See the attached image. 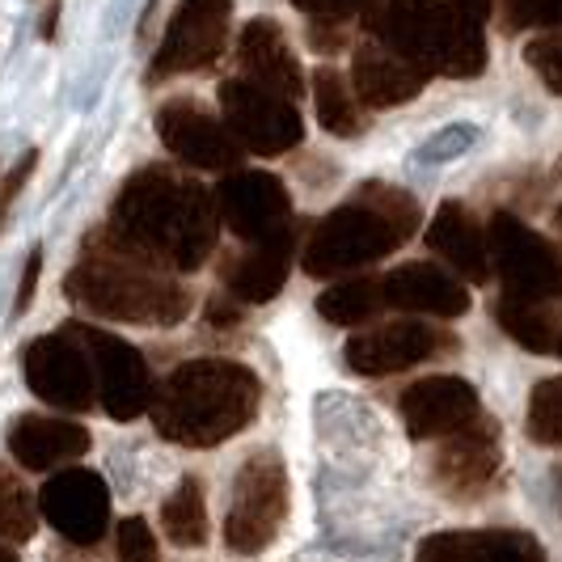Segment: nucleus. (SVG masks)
I'll use <instances>...</instances> for the list:
<instances>
[{"label": "nucleus", "instance_id": "nucleus-43", "mask_svg": "<svg viewBox=\"0 0 562 562\" xmlns=\"http://www.w3.org/2000/svg\"><path fill=\"white\" fill-rule=\"evenodd\" d=\"M554 486H559V507H562V465H554Z\"/></svg>", "mask_w": 562, "mask_h": 562}, {"label": "nucleus", "instance_id": "nucleus-32", "mask_svg": "<svg viewBox=\"0 0 562 562\" xmlns=\"http://www.w3.org/2000/svg\"><path fill=\"white\" fill-rule=\"evenodd\" d=\"M525 64L537 72V81L546 85L550 93L562 98V30H550V34H537L525 43Z\"/></svg>", "mask_w": 562, "mask_h": 562}, {"label": "nucleus", "instance_id": "nucleus-39", "mask_svg": "<svg viewBox=\"0 0 562 562\" xmlns=\"http://www.w3.org/2000/svg\"><path fill=\"white\" fill-rule=\"evenodd\" d=\"M310 47L322 52V56H335V52L347 47V26H338V22H310Z\"/></svg>", "mask_w": 562, "mask_h": 562}, {"label": "nucleus", "instance_id": "nucleus-34", "mask_svg": "<svg viewBox=\"0 0 562 562\" xmlns=\"http://www.w3.org/2000/svg\"><path fill=\"white\" fill-rule=\"evenodd\" d=\"M292 9H301L310 22H338L351 26L356 18H372L385 0H288Z\"/></svg>", "mask_w": 562, "mask_h": 562}, {"label": "nucleus", "instance_id": "nucleus-37", "mask_svg": "<svg viewBox=\"0 0 562 562\" xmlns=\"http://www.w3.org/2000/svg\"><path fill=\"white\" fill-rule=\"evenodd\" d=\"M43 262H47V254H43V246H34L26 254V267H22V280H18V296H13V313L9 317H26L30 313L34 296H38V280H43Z\"/></svg>", "mask_w": 562, "mask_h": 562}, {"label": "nucleus", "instance_id": "nucleus-44", "mask_svg": "<svg viewBox=\"0 0 562 562\" xmlns=\"http://www.w3.org/2000/svg\"><path fill=\"white\" fill-rule=\"evenodd\" d=\"M554 356H562V313H559V342H554Z\"/></svg>", "mask_w": 562, "mask_h": 562}, {"label": "nucleus", "instance_id": "nucleus-33", "mask_svg": "<svg viewBox=\"0 0 562 562\" xmlns=\"http://www.w3.org/2000/svg\"><path fill=\"white\" fill-rule=\"evenodd\" d=\"M507 30H562V0H504Z\"/></svg>", "mask_w": 562, "mask_h": 562}, {"label": "nucleus", "instance_id": "nucleus-6", "mask_svg": "<svg viewBox=\"0 0 562 562\" xmlns=\"http://www.w3.org/2000/svg\"><path fill=\"white\" fill-rule=\"evenodd\" d=\"M288 520V465L276 449L250 452L237 465L225 512V546L233 554H262Z\"/></svg>", "mask_w": 562, "mask_h": 562}, {"label": "nucleus", "instance_id": "nucleus-4", "mask_svg": "<svg viewBox=\"0 0 562 562\" xmlns=\"http://www.w3.org/2000/svg\"><path fill=\"white\" fill-rule=\"evenodd\" d=\"M423 225L415 195L390 182H364L347 203L330 207L301 246V267L313 280H342L402 250Z\"/></svg>", "mask_w": 562, "mask_h": 562}, {"label": "nucleus", "instance_id": "nucleus-11", "mask_svg": "<svg viewBox=\"0 0 562 562\" xmlns=\"http://www.w3.org/2000/svg\"><path fill=\"white\" fill-rule=\"evenodd\" d=\"M157 140L166 144V153L178 166L199 169V173H233L246 161V153L233 140L225 119L191 93H178V98L161 102Z\"/></svg>", "mask_w": 562, "mask_h": 562}, {"label": "nucleus", "instance_id": "nucleus-7", "mask_svg": "<svg viewBox=\"0 0 562 562\" xmlns=\"http://www.w3.org/2000/svg\"><path fill=\"white\" fill-rule=\"evenodd\" d=\"M486 250L491 271L504 288V296L525 305H550L562 301V254L554 241H546L537 228H529L516 212H491L486 225Z\"/></svg>", "mask_w": 562, "mask_h": 562}, {"label": "nucleus", "instance_id": "nucleus-22", "mask_svg": "<svg viewBox=\"0 0 562 562\" xmlns=\"http://www.w3.org/2000/svg\"><path fill=\"white\" fill-rule=\"evenodd\" d=\"M385 288V310L423 313V317H465L470 313V288L461 276H452L436 262H402L390 276H381Z\"/></svg>", "mask_w": 562, "mask_h": 562}, {"label": "nucleus", "instance_id": "nucleus-42", "mask_svg": "<svg viewBox=\"0 0 562 562\" xmlns=\"http://www.w3.org/2000/svg\"><path fill=\"white\" fill-rule=\"evenodd\" d=\"M0 562H22V559H18V554H13L9 546H0Z\"/></svg>", "mask_w": 562, "mask_h": 562}, {"label": "nucleus", "instance_id": "nucleus-2", "mask_svg": "<svg viewBox=\"0 0 562 562\" xmlns=\"http://www.w3.org/2000/svg\"><path fill=\"white\" fill-rule=\"evenodd\" d=\"M64 296L89 317L119 326H148V330L182 326L195 310L191 283L123 246L106 225L85 237L81 258L64 276Z\"/></svg>", "mask_w": 562, "mask_h": 562}, {"label": "nucleus", "instance_id": "nucleus-27", "mask_svg": "<svg viewBox=\"0 0 562 562\" xmlns=\"http://www.w3.org/2000/svg\"><path fill=\"white\" fill-rule=\"evenodd\" d=\"M161 529L182 550H195L207 541V499H203V482L195 474L178 479V486L169 491V499L161 504Z\"/></svg>", "mask_w": 562, "mask_h": 562}, {"label": "nucleus", "instance_id": "nucleus-1", "mask_svg": "<svg viewBox=\"0 0 562 562\" xmlns=\"http://www.w3.org/2000/svg\"><path fill=\"white\" fill-rule=\"evenodd\" d=\"M106 228L169 276H191L216 254L221 203L199 178L153 161L127 173L106 212Z\"/></svg>", "mask_w": 562, "mask_h": 562}, {"label": "nucleus", "instance_id": "nucleus-36", "mask_svg": "<svg viewBox=\"0 0 562 562\" xmlns=\"http://www.w3.org/2000/svg\"><path fill=\"white\" fill-rule=\"evenodd\" d=\"M34 169H38V148H26V153L18 157V166L4 173V182H0V237H4V228H9V216H13L18 195L26 191V182L34 178Z\"/></svg>", "mask_w": 562, "mask_h": 562}, {"label": "nucleus", "instance_id": "nucleus-10", "mask_svg": "<svg viewBox=\"0 0 562 562\" xmlns=\"http://www.w3.org/2000/svg\"><path fill=\"white\" fill-rule=\"evenodd\" d=\"M216 98H221V119L228 123L233 140L250 157H283L305 140V119L296 111V102H288L271 89L228 77L221 81Z\"/></svg>", "mask_w": 562, "mask_h": 562}, {"label": "nucleus", "instance_id": "nucleus-18", "mask_svg": "<svg viewBox=\"0 0 562 562\" xmlns=\"http://www.w3.org/2000/svg\"><path fill=\"white\" fill-rule=\"evenodd\" d=\"M237 68H241V81L258 85V89H271L288 102H296L310 81H305V68L292 52L288 34L276 18H250L241 34H237Z\"/></svg>", "mask_w": 562, "mask_h": 562}, {"label": "nucleus", "instance_id": "nucleus-14", "mask_svg": "<svg viewBox=\"0 0 562 562\" xmlns=\"http://www.w3.org/2000/svg\"><path fill=\"white\" fill-rule=\"evenodd\" d=\"M22 372H26L30 394L59 411H89L98 406V381H93V364L85 356V347L59 326L56 335H38L26 342L22 356Z\"/></svg>", "mask_w": 562, "mask_h": 562}, {"label": "nucleus", "instance_id": "nucleus-40", "mask_svg": "<svg viewBox=\"0 0 562 562\" xmlns=\"http://www.w3.org/2000/svg\"><path fill=\"white\" fill-rule=\"evenodd\" d=\"M56 26H59V0H52L47 13H43V22H38V38L52 43V38H56Z\"/></svg>", "mask_w": 562, "mask_h": 562}, {"label": "nucleus", "instance_id": "nucleus-29", "mask_svg": "<svg viewBox=\"0 0 562 562\" xmlns=\"http://www.w3.org/2000/svg\"><path fill=\"white\" fill-rule=\"evenodd\" d=\"M38 499H34V491H30L26 482L18 479L4 461H0V541L9 546H22L30 537L38 533Z\"/></svg>", "mask_w": 562, "mask_h": 562}, {"label": "nucleus", "instance_id": "nucleus-38", "mask_svg": "<svg viewBox=\"0 0 562 562\" xmlns=\"http://www.w3.org/2000/svg\"><path fill=\"white\" fill-rule=\"evenodd\" d=\"M203 317H207V326H216V330H233V326H241L246 305H241V301H233L228 292H216V296H207Z\"/></svg>", "mask_w": 562, "mask_h": 562}, {"label": "nucleus", "instance_id": "nucleus-25", "mask_svg": "<svg viewBox=\"0 0 562 562\" xmlns=\"http://www.w3.org/2000/svg\"><path fill=\"white\" fill-rule=\"evenodd\" d=\"M313 111H317V123H322V132H330L338 140H356V136H364L368 132V111L364 102L356 98V89H351V77L347 72H338L330 64H322L317 72H313Z\"/></svg>", "mask_w": 562, "mask_h": 562}, {"label": "nucleus", "instance_id": "nucleus-5", "mask_svg": "<svg viewBox=\"0 0 562 562\" xmlns=\"http://www.w3.org/2000/svg\"><path fill=\"white\" fill-rule=\"evenodd\" d=\"M491 0H385L364 18L368 38L415 59L431 77L470 81L486 68Z\"/></svg>", "mask_w": 562, "mask_h": 562}, {"label": "nucleus", "instance_id": "nucleus-26", "mask_svg": "<svg viewBox=\"0 0 562 562\" xmlns=\"http://www.w3.org/2000/svg\"><path fill=\"white\" fill-rule=\"evenodd\" d=\"M381 310H385V288L372 276L338 280L317 296V313L330 326H368Z\"/></svg>", "mask_w": 562, "mask_h": 562}, {"label": "nucleus", "instance_id": "nucleus-20", "mask_svg": "<svg viewBox=\"0 0 562 562\" xmlns=\"http://www.w3.org/2000/svg\"><path fill=\"white\" fill-rule=\"evenodd\" d=\"M9 457L30 470V474H47V470H68L77 465L93 436L77 419H52V415H18L4 431Z\"/></svg>", "mask_w": 562, "mask_h": 562}, {"label": "nucleus", "instance_id": "nucleus-41", "mask_svg": "<svg viewBox=\"0 0 562 562\" xmlns=\"http://www.w3.org/2000/svg\"><path fill=\"white\" fill-rule=\"evenodd\" d=\"M157 4L161 0H144V9H140V22H136V38H148V30H153V18H157Z\"/></svg>", "mask_w": 562, "mask_h": 562}, {"label": "nucleus", "instance_id": "nucleus-30", "mask_svg": "<svg viewBox=\"0 0 562 562\" xmlns=\"http://www.w3.org/2000/svg\"><path fill=\"white\" fill-rule=\"evenodd\" d=\"M529 436L546 449H562V376L537 381L529 394Z\"/></svg>", "mask_w": 562, "mask_h": 562}, {"label": "nucleus", "instance_id": "nucleus-3", "mask_svg": "<svg viewBox=\"0 0 562 562\" xmlns=\"http://www.w3.org/2000/svg\"><path fill=\"white\" fill-rule=\"evenodd\" d=\"M258 406H262V381L254 368L203 356L178 364L157 381L148 419L169 445L216 449L258 419Z\"/></svg>", "mask_w": 562, "mask_h": 562}, {"label": "nucleus", "instance_id": "nucleus-46", "mask_svg": "<svg viewBox=\"0 0 562 562\" xmlns=\"http://www.w3.org/2000/svg\"><path fill=\"white\" fill-rule=\"evenodd\" d=\"M554 173H559V182H562V161H559V169H554Z\"/></svg>", "mask_w": 562, "mask_h": 562}, {"label": "nucleus", "instance_id": "nucleus-15", "mask_svg": "<svg viewBox=\"0 0 562 562\" xmlns=\"http://www.w3.org/2000/svg\"><path fill=\"white\" fill-rule=\"evenodd\" d=\"M38 507H43V520L72 546H98L111 529V491L102 474L81 465L56 470L43 482Z\"/></svg>", "mask_w": 562, "mask_h": 562}, {"label": "nucleus", "instance_id": "nucleus-24", "mask_svg": "<svg viewBox=\"0 0 562 562\" xmlns=\"http://www.w3.org/2000/svg\"><path fill=\"white\" fill-rule=\"evenodd\" d=\"M423 241L431 254H440L452 267V276L470 283L491 280V250H486V228L474 221V212L465 203H440L431 225L423 228Z\"/></svg>", "mask_w": 562, "mask_h": 562}, {"label": "nucleus", "instance_id": "nucleus-35", "mask_svg": "<svg viewBox=\"0 0 562 562\" xmlns=\"http://www.w3.org/2000/svg\"><path fill=\"white\" fill-rule=\"evenodd\" d=\"M119 562H161V550H157V537L148 529V520L144 516H127V520H119Z\"/></svg>", "mask_w": 562, "mask_h": 562}, {"label": "nucleus", "instance_id": "nucleus-17", "mask_svg": "<svg viewBox=\"0 0 562 562\" xmlns=\"http://www.w3.org/2000/svg\"><path fill=\"white\" fill-rule=\"evenodd\" d=\"M504 465V449H499V423L482 415L474 427L449 436L436 457H431V482L449 495V499H479L482 491L495 482Z\"/></svg>", "mask_w": 562, "mask_h": 562}, {"label": "nucleus", "instance_id": "nucleus-12", "mask_svg": "<svg viewBox=\"0 0 562 562\" xmlns=\"http://www.w3.org/2000/svg\"><path fill=\"white\" fill-rule=\"evenodd\" d=\"M457 347H461L457 335L440 330L436 322L402 317V322H381V326L351 335L342 347V360L360 376H394V372H406L427 360H440Z\"/></svg>", "mask_w": 562, "mask_h": 562}, {"label": "nucleus", "instance_id": "nucleus-9", "mask_svg": "<svg viewBox=\"0 0 562 562\" xmlns=\"http://www.w3.org/2000/svg\"><path fill=\"white\" fill-rule=\"evenodd\" d=\"M64 330L81 342L89 364H93L98 406H102L114 423L140 419L144 411L153 406V394H157L153 368H148V360L140 356V347H132L127 338L111 335V330H102V326H89V322H68Z\"/></svg>", "mask_w": 562, "mask_h": 562}, {"label": "nucleus", "instance_id": "nucleus-23", "mask_svg": "<svg viewBox=\"0 0 562 562\" xmlns=\"http://www.w3.org/2000/svg\"><path fill=\"white\" fill-rule=\"evenodd\" d=\"M415 562H546V550L520 529H457L423 537Z\"/></svg>", "mask_w": 562, "mask_h": 562}, {"label": "nucleus", "instance_id": "nucleus-31", "mask_svg": "<svg viewBox=\"0 0 562 562\" xmlns=\"http://www.w3.org/2000/svg\"><path fill=\"white\" fill-rule=\"evenodd\" d=\"M474 144H479V127L474 123H449V127H440L436 136H427L411 153V166H445V161L465 157Z\"/></svg>", "mask_w": 562, "mask_h": 562}, {"label": "nucleus", "instance_id": "nucleus-8", "mask_svg": "<svg viewBox=\"0 0 562 562\" xmlns=\"http://www.w3.org/2000/svg\"><path fill=\"white\" fill-rule=\"evenodd\" d=\"M228 34H233V0H178L161 30V43L148 59L144 85L157 89L169 77L216 68L228 47Z\"/></svg>", "mask_w": 562, "mask_h": 562}, {"label": "nucleus", "instance_id": "nucleus-21", "mask_svg": "<svg viewBox=\"0 0 562 562\" xmlns=\"http://www.w3.org/2000/svg\"><path fill=\"white\" fill-rule=\"evenodd\" d=\"M431 81V72L415 59L397 56L385 43L364 38L351 56V89L364 102V111H390L402 102H415Z\"/></svg>", "mask_w": 562, "mask_h": 562}, {"label": "nucleus", "instance_id": "nucleus-16", "mask_svg": "<svg viewBox=\"0 0 562 562\" xmlns=\"http://www.w3.org/2000/svg\"><path fill=\"white\" fill-rule=\"evenodd\" d=\"M411 440H449L482 419L479 390L461 376H423L397 397Z\"/></svg>", "mask_w": 562, "mask_h": 562}, {"label": "nucleus", "instance_id": "nucleus-28", "mask_svg": "<svg viewBox=\"0 0 562 562\" xmlns=\"http://www.w3.org/2000/svg\"><path fill=\"white\" fill-rule=\"evenodd\" d=\"M495 322H499V326H504V335L516 338L525 351L554 356V342H559V317L546 310V305H525V301L499 296V301H495Z\"/></svg>", "mask_w": 562, "mask_h": 562}, {"label": "nucleus", "instance_id": "nucleus-13", "mask_svg": "<svg viewBox=\"0 0 562 562\" xmlns=\"http://www.w3.org/2000/svg\"><path fill=\"white\" fill-rule=\"evenodd\" d=\"M216 203H221V225L241 237L246 246L271 241L288 228L292 221V195L283 187L280 173L271 169H233L216 182Z\"/></svg>", "mask_w": 562, "mask_h": 562}, {"label": "nucleus", "instance_id": "nucleus-45", "mask_svg": "<svg viewBox=\"0 0 562 562\" xmlns=\"http://www.w3.org/2000/svg\"><path fill=\"white\" fill-rule=\"evenodd\" d=\"M554 225H559V233H562V207L554 212Z\"/></svg>", "mask_w": 562, "mask_h": 562}, {"label": "nucleus", "instance_id": "nucleus-19", "mask_svg": "<svg viewBox=\"0 0 562 562\" xmlns=\"http://www.w3.org/2000/svg\"><path fill=\"white\" fill-rule=\"evenodd\" d=\"M292 258H296V225L271 241L225 254L221 258V292H228L241 305H267L283 292Z\"/></svg>", "mask_w": 562, "mask_h": 562}]
</instances>
